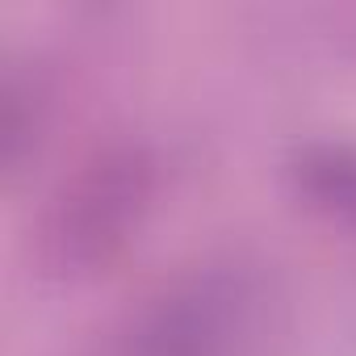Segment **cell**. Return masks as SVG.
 Returning <instances> with one entry per match:
<instances>
[{
  "instance_id": "obj_2",
  "label": "cell",
  "mask_w": 356,
  "mask_h": 356,
  "mask_svg": "<svg viewBox=\"0 0 356 356\" xmlns=\"http://www.w3.org/2000/svg\"><path fill=\"white\" fill-rule=\"evenodd\" d=\"M143 202V163L134 155L122 159H105L97 168V176L76 193L72 206V227H67V252L80 260L105 256L109 243L122 239L134 206Z\"/></svg>"
},
{
  "instance_id": "obj_3",
  "label": "cell",
  "mask_w": 356,
  "mask_h": 356,
  "mask_svg": "<svg viewBox=\"0 0 356 356\" xmlns=\"http://www.w3.org/2000/svg\"><path fill=\"white\" fill-rule=\"evenodd\" d=\"M302 189L339 218L356 222V151L352 147H314L298 163Z\"/></svg>"
},
{
  "instance_id": "obj_1",
  "label": "cell",
  "mask_w": 356,
  "mask_h": 356,
  "mask_svg": "<svg viewBox=\"0 0 356 356\" xmlns=\"http://www.w3.org/2000/svg\"><path fill=\"white\" fill-rule=\"evenodd\" d=\"M248 273H206L172 289L138 331L134 356H248L260 327Z\"/></svg>"
}]
</instances>
